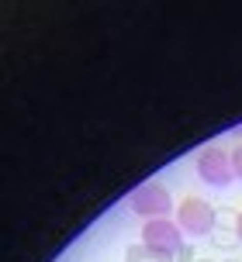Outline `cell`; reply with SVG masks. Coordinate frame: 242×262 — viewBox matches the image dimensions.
<instances>
[{"instance_id":"1","label":"cell","mask_w":242,"mask_h":262,"mask_svg":"<svg viewBox=\"0 0 242 262\" xmlns=\"http://www.w3.org/2000/svg\"><path fill=\"white\" fill-rule=\"evenodd\" d=\"M173 221L180 224V231L187 238H208V235H215V228H218V210L211 207L204 196L190 193L176 204Z\"/></svg>"},{"instance_id":"2","label":"cell","mask_w":242,"mask_h":262,"mask_svg":"<svg viewBox=\"0 0 242 262\" xmlns=\"http://www.w3.org/2000/svg\"><path fill=\"white\" fill-rule=\"evenodd\" d=\"M128 210L146 221H159V217H173L176 207H173V193L166 190L163 183H142L135 186L128 193Z\"/></svg>"},{"instance_id":"3","label":"cell","mask_w":242,"mask_h":262,"mask_svg":"<svg viewBox=\"0 0 242 262\" xmlns=\"http://www.w3.org/2000/svg\"><path fill=\"white\" fill-rule=\"evenodd\" d=\"M194 169H197V180L208 186H218V190H225V186L235 183V169H232V152L229 148H221V145H204L197 159H194Z\"/></svg>"},{"instance_id":"4","label":"cell","mask_w":242,"mask_h":262,"mask_svg":"<svg viewBox=\"0 0 242 262\" xmlns=\"http://www.w3.org/2000/svg\"><path fill=\"white\" fill-rule=\"evenodd\" d=\"M184 231H180V224L173 217H159V221H146L142 224V245L156 252H166V255H180V252L187 249V242H184Z\"/></svg>"},{"instance_id":"5","label":"cell","mask_w":242,"mask_h":262,"mask_svg":"<svg viewBox=\"0 0 242 262\" xmlns=\"http://www.w3.org/2000/svg\"><path fill=\"white\" fill-rule=\"evenodd\" d=\"M125 262H176L173 255H166V252H156V249H149V245H132V249L125 252Z\"/></svg>"},{"instance_id":"6","label":"cell","mask_w":242,"mask_h":262,"mask_svg":"<svg viewBox=\"0 0 242 262\" xmlns=\"http://www.w3.org/2000/svg\"><path fill=\"white\" fill-rule=\"evenodd\" d=\"M232 169H235V180H242V142L232 148Z\"/></svg>"},{"instance_id":"7","label":"cell","mask_w":242,"mask_h":262,"mask_svg":"<svg viewBox=\"0 0 242 262\" xmlns=\"http://www.w3.org/2000/svg\"><path fill=\"white\" fill-rule=\"evenodd\" d=\"M176 262H197V259H194V252H190V245L180 252V255H176Z\"/></svg>"},{"instance_id":"8","label":"cell","mask_w":242,"mask_h":262,"mask_svg":"<svg viewBox=\"0 0 242 262\" xmlns=\"http://www.w3.org/2000/svg\"><path fill=\"white\" fill-rule=\"evenodd\" d=\"M235 238H239V242H242V210H239V214H235Z\"/></svg>"},{"instance_id":"9","label":"cell","mask_w":242,"mask_h":262,"mask_svg":"<svg viewBox=\"0 0 242 262\" xmlns=\"http://www.w3.org/2000/svg\"><path fill=\"white\" fill-rule=\"evenodd\" d=\"M235 138H242V124H235Z\"/></svg>"},{"instance_id":"10","label":"cell","mask_w":242,"mask_h":262,"mask_svg":"<svg viewBox=\"0 0 242 262\" xmlns=\"http://www.w3.org/2000/svg\"><path fill=\"white\" fill-rule=\"evenodd\" d=\"M197 262H204V259H197Z\"/></svg>"},{"instance_id":"11","label":"cell","mask_w":242,"mask_h":262,"mask_svg":"<svg viewBox=\"0 0 242 262\" xmlns=\"http://www.w3.org/2000/svg\"><path fill=\"white\" fill-rule=\"evenodd\" d=\"M232 262H235V259H232Z\"/></svg>"}]
</instances>
